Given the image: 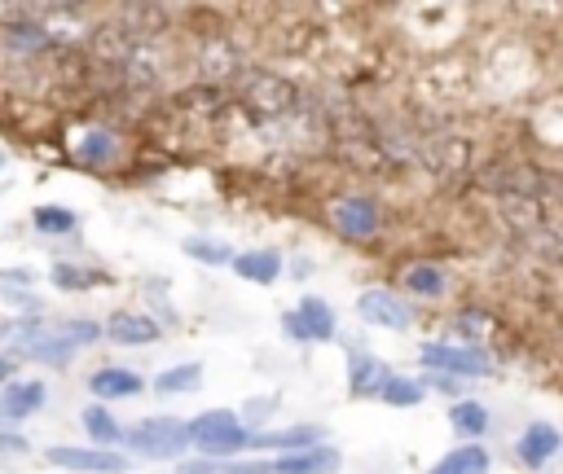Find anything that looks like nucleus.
Masks as SVG:
<instances>
[{"mask_svg":"<svg viewBox=\"0 0 563 474\" xmlns=\"http://www.w3.org/2000/svg\"><path fill=\"white\" fill-rule=\"evenodd\" d=\"M432 474H489V452L480 443H462L440 465H432Z\"/></svg>","mask_w":563,"mask_h":474,"instance_id":"obj_17","label":"nucleus"},{"mask_svg":"<svg viewBox=\"0 0 563 474\" xmlns=\"http://www.w3.org/2000/svg\"><path fill=\"white\" fill-rule=\"evenodd\" d=\"M49 461L62 470H80V474H124L128 461L119 452H102V448H49Z\"/></svg>","mask_w":563,"mask_h":474,"instance_id":"obj_6","label":"nucleus"},{"mask_svg":"<svg viewBox=\"0 0 563 474\" xmlns=\"http://www.w3.org/2000/svg\"><path fill=\"white\" fill-rule=\"evenodd\" d=\"M0 167H5V150H0Z\"/></svg>","mask_w":563,"mask_h":474,"instance_id":"obj_30","label":"nucleus"},{"mask_svg":"<svg viewBox=\"0 0 563 474\" xmlns=\"http://www.w3.org/2000/svg\"><path fill=\"white\" fill-rule=\"evenodd\" d=\"M106 334L115 343H124V347H141V343H154L159 338V321H150L141 312H115L111 325H106Z\"/></svg>","mask_w":563,"mask_h":474,"instance_id":"obj_12","label":"nucleus"},{"mask_svg":"<svg viewBox=\"0 0 563 474\" xmlns=\"http://www.w3.org/2000/svg\"><path fill=\"white\" fill-rule=\"evenodd\" d=\"M423 365L436 373H453V378H484L493 373V360L480 347H449V343H427L423 347Z\"/></svg>","mask_w":563,"mask_h":474,"instance_id":"obj_4","label":"nucleus"},{"mask_svg":"<svg viewBox=\"0 0 563 474\" xmlns=\"http://www.w3.org/2000/svg\"><path fill=\"white\" fill-rule=\"evenodd\" d=\"M287 334L300 343H331L335 338V312L326 299H305L296 312H287Z\"/></svg>","mask_w":563,"mask_h":474,"instance_id":"obj_5","label":"nucleus"},{"mask_svg":"<svg viewBox=\"0 0 563 474\" xmlns=\"http://www.w3.org/2000/svg\"><path fill=\"white\" fill-rule=\"evenodd\" d=\"M36 229H41V233H54V238H58V233H76V216H71L67 207H41V211H36Z\"/></svg>","mask_w":563,"mask_h":474,"instance_id":"obj_26","label":"nucleus"},{"mask_svg":"<svg viewBox=\"0 0 563 474\" xmlns=\"http://www.w3.org/2000/svg\"><path fill=\"white\" fill-rule=\"evenodd\" d=\"M181 251L198 264H229V242H216V238H189Z\"/></svg>","mask_w":563,"mask_h":474,"instance_id":"obj_24","label":"nucleus"},{"mask_svg":"<svg viewBox=\"0 0 563 474\" xmlns=\"http://www.w3.org/2000/svg\"><path fill=\"white\" fill-rule=\"evenodd\" d=\"M423 395H427L423 378H388V386H383V400L397 408H414Z\"/></svg>","mask_w":563,"mask_h":474,"instance_id":"obj_20","label":"nucleus"},{"mask_svg":"<svg viewBox=\"0 0 563 474\" xmlns=\"http://www.w3.org/2000/svg\"><path fill=\"white\" fill-rule=\"evenodd\" d=\"M340 470V452L318 443V448H305V452H287L277 461V474H335Z\"/></svg>","mask_w":563,"mask_h":474,"instance_id":"obj_11","label":"nucleus"},{"mask_svg":"<svg viewBox=\"0 0 563 474\" xmlns=\"http://www.w3.org/2000/svg\"><path fill=\"white\" fill-rule=\"evenodd\" d=\"M388 369H383V360H375V356H366V351H348V382H353V395H383V386H388Z\"/></svg>","mask_w":563,"mask_h":474,"instance_id":"obj_10","label":"nucleus"},{"mask_svg":"<svg viewBox=\"0 0 563 474\" xmlns=\"http://www.w3.org/2000/svg\"><path fill=\"white\" fill-rule=\"evenodd\" d=\"M5 382H10V360L0 356V386H5Z\"/></svg>","mask_w":563,"mask_h":474,"instance_id":"obj_29","label":"nucleus"},{"mask_svg":"<svg viewBox=\"0 0 563 474\" xmlns=\"http://www.w3.org/2000/svg\"><path fill=\"white\" fill-rule=\"evenodd\" d=\"M423 382H432V386L445 391V395H462V378H453V373H432V378H423Z\"/></svg>","mask_w":563,"mask_h":474,"instance_id":"obj_28","label":"nucleus"},{"mask_svg":"<svg viewBox=\"0 0 563 474\" xmlns=\"http://www.w3.org/2000/svg\"><path fill=\"white\" fill-rule=\"evenodd\" d=\"M124 443L133 452H141V456H181L185 443H189V426H181L172 417H150V421L133 426L124 435Z\"/></svg>","mask_w":563,"mask_h":474,"instance_id":"obj_3","label":"nucleus"},{"mask_svg":"<svg viewBox=\"0 0 563 474\" xmlns=\"http://www.w3.org/2000/svg\"><path fill=\"white\" fill-rule=\"evenodd\" d=\"M23 452H27V439L23 435L0 430V456H23Z\"/></svg>","mask_w":563,"mask_h":474,"instance_id":"obj_27","label":"nucleus"},{"mask_svg":"<svg viewBox=\"0 0 563 474\" xmlns=\"http://www.w3.org/2000/svg\"><path fill=\"white\" fill-rule=\"evenodd\" d=\"M554 452H563V435L550 426V421H532L524 435H519V443H515V456L524 461V465H545Z\"/></svg>","mask_w":563,"mask_h":474,"instance_id":"obj_7","label":"nucleus"},{"mask_svg":"<svg viewBox=\"0 0 563 474\" xmlns=\"http://www.w3.org/2000/svg\"><path fill=\"white\" fill-rule=\"evenodd\" d=\"M326 439L322 426H291V430H277V435H255L251 443L255 448H291V452H305V448H318Z\"/></svg>","mask_w":563,"mask_h":474,"instance_id":"obj_16","label":"nucleus"},{"mask_svg":"<svg viewBox=\"0 0 563 474\" xmlns=\"http://www.w3.org/2000/svg\"><path fill=\"white\" fill-rule=\"evenodd\" d=\"M80 159H84L89 167L111 163V159H115V137H111V132H89V137L80 141Z\"/></svg>","mask_w":563,"mask_h":474,"instance_id":"obj_23","label":"nucleus"},{"mask_svg":"<svg viewBox=\"0 0 563 474\" xmlns=\"http://www.w3.org/2000/svg\"><path fill=\"white\" fill-rule=\"evenodd\" d=\"M89 391L102 395V400H128V395H141L146 382H141V373H133V369H97V373L89 378Z\"/></svg>","mask_w":563,"mask_h":474,"instance_id":"obj_13","label":"nucleus"},{"mask_svg":"<svg viewBox=\"0 0 563 474\" xmlns=\"http://www.w3.org/2000/svg\"><path fill=\"white\" fill-rule=\"evenodd\" d=\"M335 224H340V233H348V238H370V233L379 229V211H375V203H366V198H348V203L335 207Z\"/></svg>","mask_w":563,"mask_h":474,"instance_id":"obj_14","label":"nucleus"},{"mask_svg":"<svg viewBox=\"0 0 563 474\" xmlns=\"http://www.w3.org/2000/svg\"><path fill=\"white\" fill-rule=\"evenodd\" d=\"M41 404H45V382H14L5 395H0V426H19Z\"/></svg>","mask_w":563,"mask_h":474,"instance_id":"obj_9","label":"nucleus"},{"mask_svg":"<svg viewBox=\"0 0 563 474\" xmlns=\"http://www.w3.org/2000/svg\"><path fill=\"white\" fill-rule=\"evenodd\" d=\"M357 312H361L370 325H383V330H410L405 303H401L397 294H388V290H366V294L357 299Z\"/></svg>","mask_w":563,"mask_h":474,"instance_id":"obj_8","label":"nucleus"},{"mask_svg":"<svg viewBox=\"0 0 563 474\" xmlns=\"http://www.w3.org/2000/svg\"><path fill=\"white\" fill-rule=\"evenodd\" d=\"M405 286H410L414 294L436 299V294H445V273H440V268H432V264H414V268L405 273Z\"/></svg>","mask_w":563,"mask_h":474,"instance_id":"obj_22","label":"nucleus"},{"mask_svg":"<svg viewBox=\"0 0 563 474\" xmlns=\"http://www.w3.org/2000/svg\"><path fill=\"white\" fill-rule=\"evenodd\" d=\"M203 382V365H176V369H163L159 373V395H181V391H194Z\"/></svg>","mask_w":563,"mask_h":474,"instance_id":"obj_19","label":"nucleus"},{"mask_svg":"<svg viewBox=\"0 0 563 474\" xmlns=\"http://www.w3.org/2000/svg\"><path fill=\"white\" fill-rule=\"evenodd\" d=\"M449 421H453V430H458V435L480 439V435L489 430V408H484V404H475V400H458V404H453V413H449Z\"/></svg>","mask_w":563,"mask_h":474,"instance_id":"obj_18","label":"nucleus"},{"mask_svg":"<svg viewBox=\"0 0 563 474\" xmlns=\"http://www.w3.org/2000/svg\"><path fill=\"white\" fill-rule=\"evenodd\" d=\"M97 334H102V330H97L93 321H45V325L23 330V347H27L32 360L62 369V365H71L76 351L89 347Z\"/></svg>","mask_w":563,"mask_h":474,"instance_id":"obj_1","label":"nucleus"},{"mask_svg":"<svg viewBox=\"0 0 563 474\" xmlns=\"http://www.w3.org/2000/svg\"><path fill=\"white\" fill-rule=\"evenodd\" d=\"M189 443H198L207 456H225V452L246 448V443H251V435L242 430L238 413H229V408H211V413H203V417H194V421H189Z\"/></svg>","mask_w":563,"mask_h":474,"instance_id":"obj_2","label":"nucleus"},{"mask_svg":"<svg viewBox=\"0 0 563 474\" xmlns=\"http://www.w3.org/2000/svg\"><path fill=\"white\" fill-rule=\"evenodd\" d=\"M233 273L255 281V286H268V281L282 277V255L277 251H246V255L233 259Z\"/></svg>","mask_w":563,"mask_h":474,"instance_id":"obj_15","label":"nucleus"},{"mask_svg":"<svg viewBox=\"0 0 563 474\" xmlns=\"http://www.w3.org/2000/svg\"><path fill=\"white\" fill-rule=\"evenodd\" d=\"M80 421H84V430H89L97 443H115V439H124V426H119L106 408H97V404H93V408H84V417H80Z\"/></svg>","mask_w":563,"mask_h":474,"instance_id":"obj_21","label":"nucleus"},{"mask_svg":"<svg viewBox=\"0 0 563 474\" xmlns=\"http://www.w3.org/2000/svg\"><path fill=\"white\" fill-rule=\"evenodd\" d=\"M54 286H58V290H89V286H106V277H102V273L71 268V264H58V268H54Z\"/></svg>","mask_w":563,"mask_h":474,"instance_id":"obj_25","label":"nucleus"}]
</instances>
